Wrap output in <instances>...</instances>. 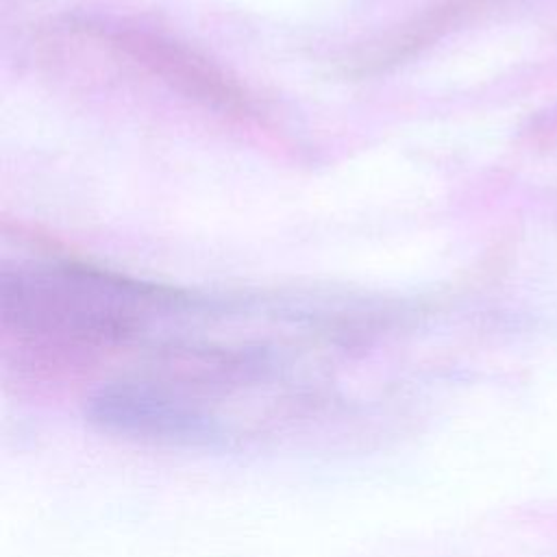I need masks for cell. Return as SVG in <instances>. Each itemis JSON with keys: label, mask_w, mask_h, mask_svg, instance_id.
I'll use <instances>...</instances> for the list:
<instances>
[]
</instances>
